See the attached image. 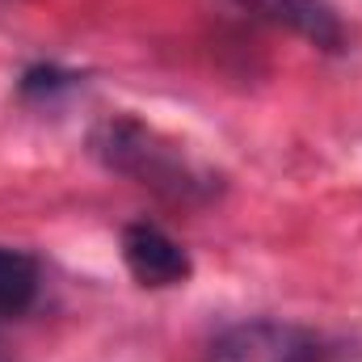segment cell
Here are the masks:
<instances>
[{
	"mask_svg": "<svg viewBox=\"0 0 362 362\" xmlns=\"http://www.w3.org/2000/svg\"><path fill=\"white\" fill-rule=\"evenodd\" d=\"M0 362H8V358H4V354H0Z\"/></svg>",
	"mask_w": 362,
	"mask_h": 362,
	"instance_id": "obj_7",
	"label": "cell"
},
{
	"mask_svg": "<svg viewBox=\"0 0 362 362\" xmlns=\"http://www.w3.org/2000/svg\"><path fill=\"white\" fill-rule=\"evenodd\" d=\"M122 262L131 278L139 286H152V291H165V286H181L189 278V253L181 249L177 240L156 228V223H127L122 228Z\"/></svg>",
	"mask_w": 362,
	"mask_h": 362,
	"instance_id": "obj_3",
	"label": "cell"
},
{
	"mask_svg": "<svg viewBox=\"0 0 362 362\" xmlns=\"http://www.w3.org/2000/svg\"><path fill=\"white\" fill-rule=\"evenodd\" d=\"M76 76H68V72H59V68H30L25 76H21V93L25 97H51L55 89H68Z\"/></svg>",
	"mask_w": 362,
	"mask_h": 362,
	"instance_id": "obj_6",
	"label": "cell"
},
{
	"mask_svg": "<svg viewBox=\"0 0 362 362\" xmlns=\"http://www.w3.org/2000/svg\"><path fill=\"white\" fill-rule=\"evenodd\" d=\"M89 148L110 173L139 181L169 202H206L215 194V177L206 169H198L177 144H169L165 135L144 127L139 118L118 114V118L97 122L89 135Z\"/></svg>",
	"mask_w": 362,
	"mask_h": 362,
	"instance_id": "obj_1",
	"label": "cell"
},
{
	"mask_svg": "<svg viewBox=\"0 0 362 362\" xmlns=\"http://www.w3.org/2000/svg\"><path fill=\"white\" fill-rule=\"evenodd\" d=\"M240 8L266 17L274 25L299 34L303 42L320 51H341L346 47V21L329 0H236Z\"/></svg>",
	"mask_w": 362,
	"mask_h": 362,
	"instance_id": "obj_4",
	"label": "cell"
},
{
	"mask_svg": "<svg viewBox=\"0 0 362 362\" xmlns=\"http://www.w3.org/2000/svg\"><path fill=\"white\" fill-rule=\"evenodd\" d=\"M202 362H320V341L291 320H240L223 329Z\"/></svg>",
	"mask_w": 362,
	"mask_h": 362,
	"instance_id": "obj_2",
	"label": "cell"
},
{
	"mask_svg": "<svg viewBox=\"0 0 362 362\" xmlns=\"http://www.w3.org/2000/svg\"><path fill=\"white\" fill-rule=\"evenodd\" d=\"M42 286V270L25 249L0 245V316H21Z\"/></svg>",
	"mask_w": 362,
	"mask_h": 362,
	"instance_id": "obj_5",
	"label": "cell"
}]
</instances>
